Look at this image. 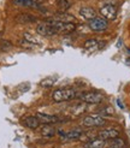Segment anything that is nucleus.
Returning a JSON list of instances; mask_svg holds the SVG:
<instances>
[{"instance_id":"a878e982","label":"nucleus","mask_w":130,"mask_h":148,"mask_svg":"<svg viewBox=\"0 0 130 148\" xmlns=\"http://www.w3.org/2000/svg\"><path fill=\"white\" fill-rule=\"evenodd\" d=\"M81 148H88V147H87V146H83V147H81Z\"/></svg>"},{"instance_id":"6ab92c4d","label":"nucleus","mask_w":130,"mask_h":148,"mask_svg":"<svg viewBox=\"0 0 130 148\" xmlns=\"http://www.w3.org/2000/svg\"><path fill=\"white\" fill-rule=\"evenodd\" d=\"M55 82H57V78H54V77H46V78H43L40 82V86L42 88H51V87L54 86Z\"/></svg>"},{"instance_id":"dca6fc26","label":"nucleus","mask_w":130,"mask_h":148,"mask_svg":"<svg viewBox=\"0 0 130 148\" xmlns=\"http://www.w3.org/2000/svg\"><path fill=\"white\" fill-rule=\"evenodd\" d=\"M84 146H87L88 148H105L106 147V141L103 138H93L90 141L86 142Z\"/></svg>"},{"instance_id":"9d476101","label":"nucleus","mask_w":130,"mask_h":148,"mask_svg":"<svg viewBox=\"0 0 130 148\" xmlns=\"http://www.w3.org/2000/svg\"><path fill=\"white\" fill-rule=\"evenodd\" d=\"M82 135H83L82 129H74L68 132H64L60 137H62V141H74V140H79Z\"/></svg>"},{"instance_id":"0eeeda50","label":"nucleus","mask_w":130,"mask_h":148,"mask_svg":"<svg viewBox=\"0 0 130 148\" xmlns=\"http://www.w3.org/2000/svg\"><path fill=\"white\" fill-rule=\"evenodd\" d=\"M98 137L105 140V141H110V140H113V138L119 137V130L114 129V128L100 130V131L98 132Z\"/></svg>"},{"instance_id":"7ed1b4c3","label":"nucleus","mask_w":130,"mask_h":148,"mask_svg":"<svg viewBox=\"0 0 130 148\" xmlns=\"http://www.w3.org/2000/svg\"><path fill=\"white\" fill-rule=\"evenodd\" d=\"M107 121L103 116L100 114H89V116H86L82 121V125L84 128H88V129H93V128H101L106 125Z\"/></svg>"},{"instance_id":"4468645a","label":"nucleus","mask_w":130,"mask_h":148,"mask_svg":"<svg viewBox=\"0 0 130 148\" xmlns=\"http://www.w3.org/2000/svg\"><path fill=\"white\" fill-rule=\"evenodd\" d=\"M104 45H105L104 42H101V41H99V40H96V39H88V40L84 41L83 47H84L86 49H88V51H94V49L101 48Z\"/></svg>"},{"instance_id":"39448f33","label":"nucleus","mask_w":130,"mask_h":148,"mask_svg":"<svg viewBox=\"0 0 130 148\" xmlns=\"http://www.w3.org/2000/svg\"><path fill=\"white\" fill-rule=\"evenodd\" d=\"M79 100L84 103H92V105H99L104 101V97L98 92H86L79 95Z\"/></svg>"},{"instance_id":"a211bd4d","label":"nucleus","mask_w":130,"mask_h":148,"mask_svg":"<svg viewBox=\"0 0 130 148\" xmlns=\"http://www.w3.org/2000/svg\"><path fill=\"white\" fill-rule=\"evenodd\" d=\"M124 146H125V142L122 138L117 137V138L110 140V142L106 143L105 148H124Z\"/></svg>"},{"instance_id":"f03ea898","label":"nucleus","mask_w":130,"mask_h":148,"mask_svg":"<svg viewBox=\"0 0 130 148\" xmlns=\"http://www.w3.org/2000/svg\"><path fill=\"white\" fill-rule=\"evenodd\" d=\"M77 98V92L74 88H63V89H55L52 93V99L55 102H64V101H70Z\"/></svg>"},{"instance_id":"ddd939ff","label":"nucleus","mask_w":130,"mask_h":148,"mask_svg":"<svg viewBox=\"0 0 130 148\" xmlns=\"http://www.w3.org/2000/svg\"><path fill=\"white\" fill-rule=\"evenodd\" d=\"M23 124H24V127H27V128H29V129H36V128H39L40 125H41L40 121H39L35 116L24 117V118H23Z\"/></svg>"},{"instance_id":"393cba45","label":"nucleus","mask_w":130,"mask_h":148,"mask_svg":"<svg viewBox=\"0 0 130 148\" xmlns=\"http://www.w3.org/2000/svg\"><path fill=\"white\" fill-rule=\"evenodd\" d=\"M117 105H118V107H119V108H122V110H124V105H123V103H122L120 99H117Z\"/></svg>"},{"instance_id":"20e7f679","label":"nucleus","mask_w":130,"mask_h":148,"mask_svg":"<svg viewBox=\"0 0 130 148\" xmlns=\"http://www.w3.org/2000/svg\"><path fill=\"white\" fill-rule=\"evenodd\" d=\"M88 25L90 28V30L94 33H104L108 28V21L101 16L100 17L96 16L95 18H93L88 22Z\"/></svg>"},{"instance_id":"f8f14e48","label":"nucleus","mask_w":130,"mask_h":148,"mask_svg":"<svg viewBox=\"0 0 130 148\" xmlns=\"http://www.w3.org/2000/svg\"><path fill=\"white\" fill-rule=\"evenodd\" d=\"M18 23H35L38 21V17L34 16L31 13H19L14 17Z\"/></svg>"},{"instance_id":"423d86ee","label":"nucleus","mask_w":130,"mask_h":148,"mask_svg":"<svg viewBox=\"0 0 130 148\" xmlns=\"http://www.w3.org/2000/svg\"><path fill=\"white\" fill-rule=\"evenodd\" d=\"M99 13L101 14V17H104L107 21H114L116 18H117L118 10H117V7H116V5H107V4H105L99 10Z\"/></svg>"},{"instance_id":"1a4fd4ad","label":"nucleus","mask_w":130,"mask_h":148,"mask_svg":"<svg viewBox=\"0 0 130 148\" xmlns=\"http://www.w3.org/2000/svg\"><path fill=\"white\" fill-rule=\"evenodd\" d=\"M36 33L40 34L41 36H54L58 34L52 27L46 24L45 22L43 23H39L36 25Z\"/></svg>"},{"instance_id":"aec40b11","label":"nucleus","mask_w":130,"mask_h":148,"mask_svg":"<svg viewBox=\"0 0 130 148\" xmlns=\"http://www.w3.org/2000/svg\"><path fill=\"white\" fill-rule=\"evenodd\" d=\"M99 113L100 116H105V117H113L114 114V110L111 106H105L103 108L99 110Z\"/></svg>"},{"instance_id":"412c9836","label":"nucleus","mask_w":130,"mask_h":148,"mask_svg":"<svg viewBox=\"0 0 130 148\" xmlns=\"http://www.w3.org/2000/svg\"><path fill=\"white\" fill-rule=\"evenodd\" d=\"M58 9L60 10V12H65L66 10L70 9V6H71V3L69 1V0H58Z\"/></svg>"},{"instance_id":"4be33fe9","label":"nucleus","mask_w":130,"mask_h":148,"mask_svg":"<svg viewBox=\"0 0 130 148\" xmlns=\"http://www.w3.org/2000/svg\"><path fill=\"white\" fill-rule=\"evenodd\" d=\"M24 40H27V41H29V42L34 43V45H36V43H38V41L35 40L34 36H33V35H30L29 33H25V34H24Z\"/></svg>"},{"instance_id":"6e6552de","label":"nucleus","mask_w":130,"mask_h":148,"mask_svg":"<svg viewBox=\"0 0 130 148\" xmlns=\"http://www.w3.org/2000/svg\"><path fill=\"white\" fill-rule=\"evenodd\" d=\"M35 117L40 121L41 124H55V123H59L62 122V119L58 116L54 114H46V113H40L38 112L35 114Z\"/></svg>"},{"instance_id":"2eb2a0df","label":"nucleus","mask_w":130,"mask_h":148,"mask_svg":"<svg viewBox=\"0 0 130 148\" xmlns=\"http://www.w3.org/2000/svg\"><path fill=\"white\" fill-rule=\"evenodd\" d=\"M53 19L59 21V22H66V23H74L75 17L66 12H58L53 16Z\"/></svg>"},{"instance_id":"f3484780","label":"nucleus","mask_w":130,"mask_h":148,"mask_svg":"<svg viewBox=\"0 0 130 148\" xmlns=\"http://www.w3.org/2000/svg\"><path fill=\"white\" fill-rule=\"evenodd\" d=\"M57 132L58 131L53 127H51V124H45L43 128H41V135L46 136V137H52L57 134Z\"/></svg>"},{"instance_id":"9b49d317","label":"nucleus","mask_w":130,"mask_h":148,"mask_svg":"<svg viewBox=\"0 0 130 148\" xmlns=\"http://www.w3.org/2000/svg\"><path fill=\"white\" fill-rule=\"evenodd\" d=\"M79 16H81L83 19H86V21H90V19H93V18H95L98 14H96V11L93 9V7H89V6H84V7H81L79 9Z\"/></svg>"},{"instance_id":"5701e85b","label":"nucleus","mask_w":130,"mask_h":148,"mask_svg":"<svg viewBox=\"0 0 130 148\" xmlns=\"http://www.w3.org/2000/svg\"><path fill=\"white\" fill-rule=\"evenodd\" d=\"M0 47H1L3 49H9V48L12 47V43H11L10 41L4 40V41H1V45H0Z\"/></svg>"},{"instance_id":"b1692460","label":"nucleus","mask_w":130,"mask_h":148,"mask_svg":"<svg viewBox=\"0 0 130 148\" xmlns=\"http://www.w3.org/2000/svg\"><path fill=\"white\" fill-rule=\"evenodd\" d=\"M19 43H21V45H22V46H24V47H29V48H31V47H34V43H31V42H29V41H27V40H24V39H22Z\"/></svg>"},{"instance_id":"f257e3e1","label":"nucleus","mask_w":130,"mask_h":148,"mask_svg":"<svg viewBox=\"0 0 130 148\" xmlns=\"http://www.w3.org/2000/svg\"><path fill=\"white\" fill-rule=\"evenodd\" d=\"M45 23L52 27L57 33H63V34H70L76 30V24L75 23H66V22H59L53 18H48L45 21Z\"/></svg>"}]
</instances>
